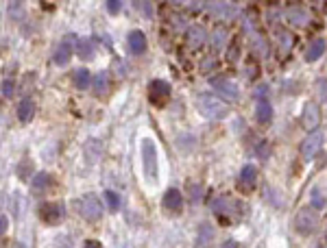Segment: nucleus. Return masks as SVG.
Segmentation results:
<instances>
[{"label": "nucleus", "mask_w": 327, "mask_h": 248, "mask_svg": "<svg viewBox=\"0 0 327 248\" xmlns=\"http://www.w3.org/2000/svg\"><path fill=\"white\" fill-rule=\"evenodd\" d=\"M288 22L293 26H306L308 24V11L301 7H290L288 9Z\"/></svg>", "instance_id": "obj_16"}, {"label": "nucleus", "mask_w": 327, "mask_h": 248, "mask_svg": "<svg viewBox=\"0 0 327 248\" xmlns=\"http://www.w3.org/2000/svg\"><path fill=\"white\" fill-rule=\"evenodd\" d=\"M83 248H103V246H100V242H96V240H87L85 244H83Z\"/></svg>", "instance_id": "obj_36"}, {"label": "nucleus", "mask_w": 327, "mask_h": 248, "mask_svg": "<svg viewBox=\"0 0 327 248\" xmlns=\"http://www.w3.org/2000/svg\"><path fill=\"white\" fill-rule=\"evenodd\" d=\"M255 179H258V168L251 166V163H249V166H245V168L240 170V183H245L247 187L253 185Z\"/></svg>", "instance_id": "obj_23"}, {"label": "nucleus", "mask_w": 327, "mask_h": 248, "mask_svg": "<svg viewBox=\"0 0 327 248\" xmlns=\"http://www.w3.org/2000/svg\"><path fill=\"white\" fill-rule=\"evenodd\" d=\"M325 46H327L325 39H314L306 50V59L308 61H319V59L323 57V52H325Z\"/></svg>", "instance_id": "obj_15"}, {"label": "nucleus", "mask_w": 327, "mask_h": 248, "mask_svg": "<svg viewBox=\"0 0 327 248\" xmlns=\"http://www.w3.org/2000/svg\"><path fill=\"white\" fill-rule=\"evenodd\" d=\"M48 183H50L48 172H37V174L33 177V181H31L33 190H44V187H48Z\"/></svg>", "instance_id": "obj_24"}, {"label": "nucleus", "mask_w": 327, "mask_h": 248, "mask_svg": "<svg viewBox=\"0 0 327 248\" xmlns=\"http://www.w3.org/2000/svg\"><path fill=\"white\" fill-rule=\"evenodd\" d=\"M207 41V31L201 24H192L188 28V46L190 48H201Z\"/></svg>", "instance_id": "obj_12"}, {"label": "nucleus", "mask_w": 327, "mask_h": 248, "mask_svg": "<svg viewBox=\"0 0 327 248\" xmlns=\"http://www.w3.org/2000/svg\"><path fill=\"white\" fill-rule=\"evenodd\" d=\"M55 248H72V242H70L68 235H59L55 242Z\"/></svg>", "instance_id": "obj_30"}, {"label": "nucleus", "mask_w": 327, "mask_h": 248, "mask_svg": "<svg viewBox=\"0 0 327 248\" xmlns=\"http://www.w3.org/2000/svg\"><path fill=\"white\" fill-rule=\"evenodd\" d=\"M236 54H238V46H234V48H231V50H229V54H227V59H229V61H236Z\"/></svg>", "instance_id": "obj_38"}, {"label": "nucleus", "mask_w": 327, "mask_h": 248, "mask_svg": "<svg viewBox=\"0 0 327 248\" xmlns=\"http://www.w3.org/2000/svg\"><path fill=\"white\" fill-rule=\"evenodd\" d=\"M103 198L107 201V205H109V209H111V211H118V209H120V196H118L116 192L107 190L105 194H103Z\"/></svg>", "instance_id": "obj_26"}, {"label": "nucleus", "mask_w": 327, "mask_h": 248, "mask_svg": "<svg viewBox=\"0 0 327 248\" xmlns=\"http://www.w3.org/2000/svg\"><path fill=\"white\" fill-rule=\"evenodd\" d=\"M138 7H144V13H146L148 17L155 13V9H153V4H151V2H138Z\"/></svg>", "instance_id": "obj_33"}, {"label": "nucleus", "mask_w": 327, "mask_h": 248, "mask_svg": "<svg viewBox=\"0 0 327 248\" xmlns=\"http://www.w3.org/2000/svg\"><path fill=\"white\" fill-rule=\"evenodd\" d=\"M148 96H151L153 102H164L170 96V85L164 78H155V81L148 85Z\"/></svg>", "instance_id": "obj_9"}, {"label": "nucleus", "mask_w": 327, "mask_h": 248, "mask_svg": "<svg viewBox=\"0 0 327 248\" xmlns=\"http://www.w3.org/2000/svg\"><path fill=\"white\" fill-rule=\"evenodd\" d=\"M310 205L312 209H323L327 205V194H323L321 187H312L310 190Z\"/></svg>", "instance_id": "obj_19"}, {"label": "nucleus", "mask_w": 327, "mask_h": 248, "mask_svg": "<svg viewBox=\"0 0 327 248\" xmlns=\"http://www.w3.org/2000/svg\"><path fill=\"white\" fill-rule=\"evenodd\" d=\"M74 85L76 89H87L92 85V74H90V70L87 68H79V70H74Z\"/></svg>", "instance_id": "obj_17"}, {"label": "nucleus", "mask_w": 327, "mask_h": 248, "mask_svg": "<svg viewBox=\"0 0 327 248\" xmlns=\"http://www.w3.org/2000/svg\"><path fill=\"white\" fill-rule=\"evenodd\" d=\"M7 227H9V220L4 216H0V235L7 233Z\"/></svg>", "instance_id": "obj_34"}, {"label": "nucleus", "mask_w": 327, "mask_h": 248, "mask_svg": "<svg viewBox=\"0 0 327 248\" xmlns=\"http://www.w3.org/2000/svg\"><path fill=\"white\" fill-rule=\"evenodd\" d=\"M142 157H144V172L151 181L157 179V148L153 140L142 142Z\"/></svg>", "instance_id": "obj_4"}, {"label": "nucleus", "mask_w": 327, "mask_h": 248, "mask_svg": "<svg viewBox=\"0 0 327 248\" xmlns=\"http://www.w3.org/2000/svg\"><path fill=\"white\" fill-rule=\"evenodd\" d=\"M72 52H74V35H68V37L61 39V44L57 46L52 59H55L57 65H65L70 61V57H72Z\"/></svg>", "instance_id": "obj_8"}, {"label": "nucleus", "mask_w": 327, "mask_h": 248, "mask_svg": "<svg viewBox=\"0 0 327 248\" xmlns=\"http://www.w3.org/2000/svg\"><path fill=\"white\" fill-rule=\"evenodd\" d=\"M79 57L83 59V61H90V59L94 57V52H96V46H94V41L92 39H79Z\"/></svg>", "instance_id": "obj_18"}, {"label": "nucleus", "mask_w": 327, "mask_h": 248, "mask_svg": "<svg viewBox=\"0 0 327 248\" xmlns=\"http://www.w3.org/2000/svg\"><path fill=\"white\" fill-rule=\"evenodd\" d=\"M212 87L216 89V94L221 96L223 100H229V102L238 100V85L231 81V78H227V76L212 78Z\"/></svg>", "instance_id": "obj_5"}, {"label": "nucleus", "mask_w": 327, "mask_h": 248, "mask_svg": "<svg viewBox=\"0 0 327 248\" xmlns=\"http://www.w3.org/2000/svg\"><path fill=\"white\" fill-rule=\"evenodd\" d=\"M317 227H319V214H317V209L303 207V209L297 211V216H295V229H297V233L310 235V233L317 231Z\"/></svg>", "instance_id": "obj_3"}, {"label": "nucleus", "mask_w": 327, "mask_h": 248, "mask_svg": "<svg viewBox=\"0 0 327 248\" xmlns=\"http://www.w3.org/2000/svg\"><path fill=\"white\" fill-rule=\"evenodd\" d=\"M321 122V111H319V105L317 102H308L306 107H303V126H306L308 131H314Z\"/></svg>", "instance_id": "obj_10"}, {"label": "nucleus", "mask_w": 327, "mask_h": 248, "mask_svg": "<svg viewBox=\"0 0 327 248\" xmlns=\"http://www.w3.org/2000/svg\"><path fill=\"white\" fill-rule=\"evenodd\" d=\"M271 118H273V107H271V102L269 98H258V102H255V120H258L260 124H269L271 122Z\"/></svg>", "instance_id": "obj_13"}, {"label": "nucleus", "mask_w": 327, "mask_h": 248, "mask_svg": "<svg viewBox=\"0 0 327 248\" xmlns=\"http://www.w3.org/2000/svg\"><path fill=\"white\" fill-rule=\"evenodd\" d=\"M92 83H94V89H96V94H107L109 92V76H107V72H100V74H96L92 78Z\"/></svg>", "instance_id": "obj_22"}, {"label": "nucleus", "mask_w": 327, "mask_h": 248, "mask_svg": "<svg viewBox=\"0 0 327 248\" xmlns=\"http://www.w3.org/2000/svg\"><path fill=\"white\" fill-rule=\"evenodd\" d=\"M196 107H199V111H201V116H205L207 120H218V118H223L225 113H227V105L221 100V98H216L214 94H199V98H196Z\"/></svg>", "instance_id": "obj_1"}, {"label": "nucleus", "mask_w": 327, "mask_h": 248, "mask_svg": "<svg viewBox=\"0 0 327 248\" xmlns=\"http://www.w3.org/2000/svg\"><path fill=\"white\" fill-rule=\"evenodd\" d=\"M9 9H11V15H22V4L20 2H15V4H9Z\"/></svg>", "instance_id": "obj_35"}, {"label": "nucleus", "mask_w": 327, "mask_h": 248, "mask_svg": "<svg viewBox=\"0 0 327 248\" xmlns=\"http://www.w3.org/2000/svg\"><path fill=\"white\" fill-rule=\"evenodd\" d=\"M321 146H323V133H321V131H312L310 135L301 142V157H303V159H308V161L314 159V157L319 155Z\"/></svg>", "instance_id": "obj_6"}, {"label": "nucleus", "mask_w": 327, "mask_h": 248, "mask_svg": "<svg viewBox=\"0 0 327 248\" xmlns=\"http://www.w3.org/2000/svg\"><path fill=\"white\" fill-rule=\"evenodd\" d=\"M105 7H107V11H109L111 15H116V13H120L122 2H116V0H109V2H105Z\"/></svg>", "instance_id": "obj_29"}, {"label": "nucleus", "mask_w": 327, "mask_h": 248, "mask_svg": "<svg viewBox=\"0 0 327 248\" xmlns=\"http://www.w3.org/2000/svg\"><path fill=\"white\" fill-rule=\"evenodd\" d=\"M225 39H227V33H225V28H223V26H218L216 31H214V46L221 48V46L225 44Z\"/></svg>", "instance_id": "obj_27"}, {"label": "nucleus", "mask_w": 327, "mask_h": 248, "mask_svg": "<svg viewBox=\"0 0 327 248\" xmlns=\"http://www.w3.org/2000/svg\"><path fill=\"white\" fill-rule=\"evenodd\" d=\"M221 248H240L238 246V242L236 240H227V242H223V246Z\"/></svg>", "instance_id": "obj_37"}, {"label": "nucleus", "mask_w": 327, "mask_h": 248, "mask_svg": "<svg viewBox=\"0 0 327 248\" xmlns=\"http://www.w3.org/2000/svg\"><path fill=\"white\" fill-rule=\"evenodd\" d=\"M214 240V229L210 225H201L199 229V240H196V246L203 248V246H210Z\"/></svg>", "instance_id": "obj_21"}, {"label": "nucleus", "mask_w": 327, "mask_h": 248, "mask_svg": "<svg viewBox=\"0 0 327 248\" xmlns=\"http://www.w3.org/2000/svg\"><path fill=\"white\" fill-rule=\"evenodd\" d=\"M17 118H20V122H28V120L33 118V102H31V98L20 100V105H17Z\"/></svg>", "instance_id": "obj_20"}, {"label": "nucleus", "mask_w": 327, "mask_h": 248, "mask_svg": "<svg viewBox=\"0 0 327 248\" xmlns=\"http://www.w3.org/2000/svg\"><path fill=\"white\" fill-rule=\"evenodd\" d=\"M203 7H207L212 13H218V15H229L231 13L229 11L231 4H227V2H207V4H203Z\"/></svg>", "instance_id": "obj_25"}, {"label": "nucleus", "mask_w": 327, "mask_h": 248, "mask_svg": "<svg viewBox=\"0 0 327 248\" xmlns=\"http://www.w3.org/2000/svg\"><path fill=\"white\" fill-rule=\"evenodd\" d=\"M183 207V196L179 190H175V187H170L168 192L164 194V209L166 211H172V214H179Z\"/></svg>", "instance_id": "obj_11"}, {"label": "nucleus", "mask_w": 327, "mask_h": 248, "mask_svg": "<svg viewBox=\"0 0 327 248\" xmlns=\"http://www.w3.org/2000/svg\"><path fill=\"white\" fill-rule=\"evenodd\" d=\"M317 92H319V98L325 102V100H327V76H325V78H321V81H319Z\"/></svg>", "instance_id": "obj_28"}, {"label": "nucleus", "mask_w": 327, "mask_h": 248, "mask_svg": "<svg viewBox=\"0 0 327 248\" xmlns=\"http://www.w3.org/2000/svg\"><path fill=\"white\" fill-rule=\"evenodd\" d=\"M65 214L63 205L61 203H48V205H41L39 209V216L44 222H48V225H57V222H61V218Z\"/></svg>", "instance_id": "obj_7"}, {"label": "nucleus", "mask_w": 327, "mask_h": 248, "mask_svg": "<svg viewBox=\"0 0 327 248\" xmlns=\"http://www.w3.org/2000/svg\"><path fill=\"white\" fill-rule=\"evenodd\" d=\"M2 94L7 96V98H9L11 94H13V81H11V78H7V81L2 83Z\"/></svg>", "instance_id": "obj_31"}, {"label": "nucleus", "mask_w": 327, "mask_h": 248, "mask_svg": "<svg viewBox=\"0 0 327 248\" xmlns=\"http://www.w3.org/2000/svg\"><path fill=\"white\" fill-rule=\"evenodd\" d=\"M127 44H129V50L133 54H142L146 50V37L142 31H131L129 37H127Z\"/></svg>", "instance_id": "obj_14"}, {"label": "nucleus", "mask_w": 327, "mask_h": 248, "mask_svg": "<svg viewBox=\"0 0 327 248\" xmlns=\"http://www.w3.org/2000/svg\"><path fill=\"white\" fill-rule=\"evenodd\" d=\"M76 209H79V214L85 218V220H100L103 218V201L96 196V194H85L81 196L79 201H76Z\"/></svg>", "instance_id": "obj_2"}, {"label": "nucleus", "mask_w": 327, "mask_h": 248, "mask_svg": "<svg viewBox=\"0 0 327 248\" xmlns=\"http://www.w3.org/2000/svg\"><path fill=\"white\" fill-rule=\"evenodd\" d=\"M279 39H282V46L284 48H290V44H293V37H290V33H279Z\"/></svg>", "instance_id": "obj_32"}]
</instances>
